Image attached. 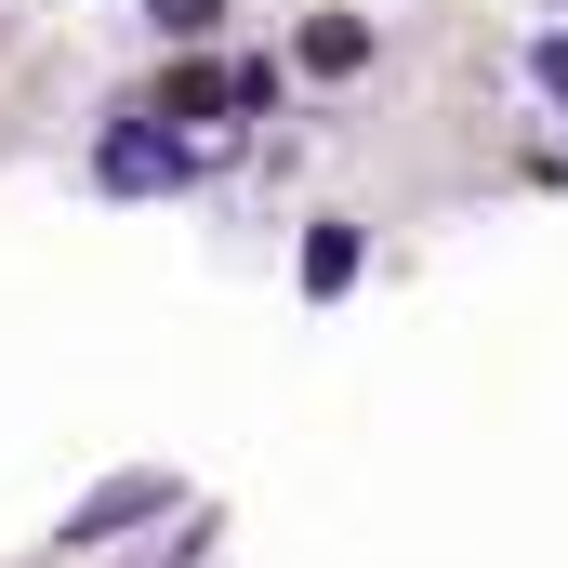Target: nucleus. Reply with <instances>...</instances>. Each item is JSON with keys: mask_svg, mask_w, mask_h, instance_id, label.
Segmentation results:
<instances>
[{"mask_svg": "<svg viewBox=\"0 0 568 568\" xmlns=\"http://www.w3.org/2000/svg\"><path fill=\"white\" fill-rule=\"evenodd\" d=\"M93 172H106V185H185V172H199V159H185V145H172V133H145V106H133V120H120V133L93 145Z\"/></svg>", "mask_w": 568, "mask_h": 568, "instance_id": "nucleus-1", "label": "nucleus"}, {"mask_svg": "<svg viewBox=\"0 0 568 568\" xmlns=\"http://www.w3.org/2000/svg\"><path fill=\"white\" fill-rule=\"evenodd\" d=\"M133 516H172V489H159V476H120V489H93V503L67 516V542H106V529H133Z\"/></svg>", "mask_w": 568, "mask_h": 568, "instance_id": "nucleus-2", "label": "nucleus"}, {"mask_svg": "<svg viewBox=\"0 0 568 568\" xmlns=\"http://www.w3.org/2000/svg\"><path fill=\"white\" fill-rule=\"evenodd\" d=\"M304 67H317V80H357V67H371V27H357V13H317V27H304Z\"/></svg>", "mask_w": 568, "mask_h": 568, "instance_id": "nucleus-3", "label": "nucleus"}, {"mask_svg": "<svg viewBox=\"0 0 568 568\" xmlns=\"http://www.w3.org/2000/svg\"><path fill=\"white\" fill-rule=\"evenodd\" d=\"M357 278V225H344V212H331V225H317V239H304V291H344Z\"/></svg>", "mask_w": 568, "mask_h": 568, "instance_id": "nucleus-4", "label": "nucleus"}, {"mask_svg": "<svg viewBox=\"0 0 568 568\" xmlns=\"http://www.w3.org/2000/svg\"><path fill=\"white\" fill-rule=\"evenodd\" d=\"M529 80H542V93H568V27H556V40H529Z\"/></svg>", "mask_w": 568, "mask_h": 568, "instance_id": "nucleus-5", "label": "nucleus"}, {"mask_svg": "<svg viewBox=\"0 0 568 568\" xmlns=\"http://www.w3.org/2000/svg\"><path fill=\"white\" fill-rule=\"evenodd\" d=\"M159 27H172V40H199V27H212V0H159Z\"/></svg>", "mask_w": 568, "mask_h": 568, "instance_id": "nucleus-6", "label": "nucleus"}]
</instances>
